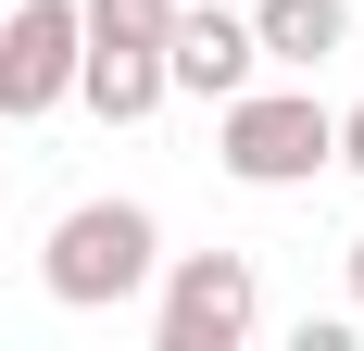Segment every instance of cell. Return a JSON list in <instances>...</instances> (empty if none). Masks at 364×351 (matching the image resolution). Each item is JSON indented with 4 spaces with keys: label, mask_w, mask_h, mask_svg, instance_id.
Wrapping results in <instances>:
<instances>
[{
    "label": "cell",
    "mask_w": 364,
    "mask_h": 351,
    "mask_svg": "<svg viewBox=\"0 0 364 351\" xmlns=\"http://www.w3.org/2000/svg\"><path fill=\"white\" fill-rule=\"evenodd\" d=\"M151 264H164V226H151L139 201H75L63 226H50V251H38V276H50L63 314H113V301H139Z\"/></svg>",
    "instance_id": "obj_1"
},
{
    "label": "cell",
    "mask_w": 364,
    "mask_h": 351,
    "mask_svg": "<svg viewBox=\"0 0 364 351\" xmlns=\"http://www.w3.org/2000/svg\"><path fill=\"white\" fill-rule=\"evenodd\" d=\"M226 126H214V163L239 176V188H301V176L339 163V113L314 101V88H226Z\"/></svg>",
    "instance_id": "obj_2"
},
{
    "label": "cell",
    "mask_w": 364,
    "mask_h": 351,
    "mask_svg": "<svg viewBox=\"0 0 364 351\" xmlns=\"http://www.w3.org/2000/svg\"><path fill=\"white\" fill-rule=\"evenodd\" d=\"M151 276H164V314H151L164 351H239V339L264 326L252 251H176V264H151Z\"/></svg>",
    "instance_id": "obj_3"
},
{
    "label": "cell",
    "mask_w": 364,
    "mask_h": 351,
    "mask_svg": "<svg viewBox=\"0 0 364 351\" xmlns=\"http://www.w3.org/2000/svg\"><path fill=\"white\" fill-rule=\"evenodd\" d=\"M50 101H75V0H13V26H0V113L26 126Z\"/></svg>",
    "instance_id": "obj_4"
},
{
    "label": "cell",
    "mask_w": 364,
    "mask_h": 351,
    "mask_svg": "<svg viewBox=\"0 0 364 351\" xmlns=\"http://www.w3.org/2000/svg\"><path fill=\"white\" fill-rule=\"evenodd\" d=\"M252 13L239 0H176V26H164V88L188 101H226V88H252Z\"/></svg>",
    "instance_id": "obj_5"
},
{
    "label": "cell",
    "mask_w": 364,
    "mask_h": 351,
    "mask_svg": "<svg viewBox=\"0 0 364 351\" xmlns=\"http://www.w3.org/2000/svg\"><path fill=\"white\" fill-rule=\"evenodd\" d=\"M75 101L101 113V126H139V113H164L176 88H164V50H113V38H75Z\"/></svg>",
    "instance_id": "obj_6"
},
{
    "label": "cell",
    "mask_w": 364,
    "mask_h": 351,
    "mask_svg": "<svg viewBox=\"0 0 364 351\" xmlns=\"http://www.w3.org/2000/svg\"><path fill=\"white\" fill-rule=\"evenodd\" d=\"M239 13H252V50L289 63V75H314L327 50H352V0H239Z\"/></svg>",
    "instance_id": "obj_7"
},
{
    "label": "cell",
    "mask_w": 364,
    "mask_h": 351,
    "mask_svg": "<svg viewBox=\"0 0 364 351\" xmlns=\"http://www.w3.org/2000/svg\"><path fill=\"white\" fill-rule=\"evenodd\" d=\"M176 0H75V38H113V50H164Z\"/></svg>",
    "instance_id": "obj_8"
},
{
    "label": "cell",
    "mask_w": 364,
    "mask_h": 351,
    "mask_svg": "<svg viewBox=\"0 0 364 351\" xmlns=\"http://www.w3.org/2000/svg\"><path fill=\"white\" fill-rule=\"evenodd\" d=\"M339 163H352V176H364V101H352V113H339Z\"/></svg>",
    "instance_id": "obj_9"
},
{
    "label": "cell",
    "mask_w": 364,
    "mask_h": 351,
    "mask_svg": "<svg viewBox=\"0 0 364 351\" xmlns=\"http://www.w3.org/2000/svg\"><path fill=\"white\" fill-rule=\"evenodd\" d=\"M339 264H352V314H364V239H352V251H339Z\"/></svg>",
    "instance_id": "obj_10"
}]
</instances>
